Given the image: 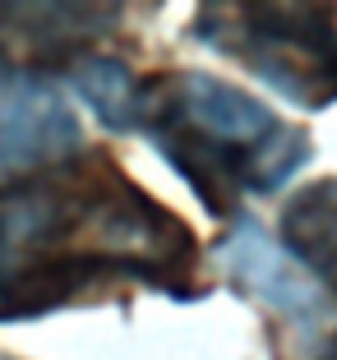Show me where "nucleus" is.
<instances>
[{
  "label": "nucleus",
  "mask_w": 337,
  "mask_h": 360,
  "mask_svg": "<svg viewBox=\"0 0 337 360\" xmlns=\"http://www.w3.org/2000/svg\"><path fill=\"white\" fill-rule=\"evenodd\" d=\"M203 296L199 236L106 148H79L0 190V323L125 291Z\"/></svg>",
  "instance_id": "1"
},
{
  "label": "nucleus",
  "mask_w": 337,
  "mask_h": 360,
  "mask_svg": "<svg viewBox=\"0 0 337 360\" xmlns=\"http://www.w3.org/2000/svg\"><path fill=\"white\" fill-rule=\"evenodd\" d=\"M134 129L167 158L208 217H241L245 194H277L305 171L314 143L300 125L208 70L139 75Z\"/></svg>",
  "instance_id": "2"
},
{
  "label": "nucleus",
  "mask_w": 337,
  "mask_h": 360,
  "mask_svg": "<svg viewBox=\"0 0 337 360\" xmlns=\"http://www.w3.org/2000/svg\"><path fill=\"white\" fill-rule=\"evenodd\" d=\"M190 37L254 75L291 106L324 111L337 102V5L231 0L199 5Z\"/></svg>",
  "instance_id": "3"
},
{
  "label": "nucleus",
  "mask_w": 337,
  "mask_h": 360,
  "mask_svg": "<svg viewBox=\"0 0 337 360\" xmlns=\"http://www.w3.org/2000/svg\"><path fill=\"white\" fill-rule=\"evenodd\" d=\"M84 148V125L61 88L28 65L0 56V190Z\"/></svg>",
  "instance_id": "4"
},
{
  "label": "nucleus",
  "mask_w": 337,
  "mask_h": 360,
  "mask_svg": "<svg viewBox=\"0 0 337 360\" xmlns=\"http://www.w3.org/2000/svg\"><path fill=\"white\" fill-rule=\"evenodd\" d=\"M217 259L227 268V282L245 291L250 300L295 319V323H314L328 314V296L310 282L300 268L286 259V250L250 217H236L227 240L217 245Z\"/></svg>",
  "instance_id": "5"
},
{
  "label": "nucleus",
  "mask_w": 337,
  "mask_h": 360,
  "mask_svg": "<svg viewBox=\"0 0 337 360\" xmlns=\"http://www.w3.org/2000/svg\"><path fill=\"white\" fill-rule=\"evenodd\" d=\"M120 5H0V56L46 75L79 51H97L106 32H116Z\"/></svg>",
  "instance_id": "6"
},
{
  "label": "nucleus",
  "mask_w": 337,
  "mask_h": 360,
  "mask_svg": "<svg viewBox=\"0 0 337 360\" xmlns=\"http://www.w3.org/2000/svg\"><path fill=\"white\" fill-rule=\"evenodd\" d=\"M277 236H282L286 259L324 296H337V176L310 180L300 194H291Z\"/></svg>",
  "instance_id": "7"
},
{
  "label": "nucleus",
  "mask_w": 337,
  "mask_h": 360,
  "mask_svg": "<svg viewBox=\"0 0 337 360\" xmlns=\"http://www.w3.org/2000/svg\"><path fill=\"white\" fill-rule=\"evenodd\" d=\"M61 79L74 88V93L88 102L97 120L116 134H134V93H139V75L125 60L102 51H79L65 65H56Z\"/></svg>",
  "instance_id": "8"
},
{
  "label": "nucleus",
  "mask_w": 337,
  "mask_h": 360,
  "mask_svg": "<svg viewBox=\"0 0 337 360\" xmlns=\"http://www.w3.org/2000/svg\"><path fill=\"white\" fill-rule=\"evenodd\" d=\"M314 360H337V333L324 342V347H319V356H314Z\"/></svg>",
  "instance_id": "9"
},
{
  "label": "nucleus",
  "mask_w": 337,
  "mask_h": 360,
  "mask_svg": "<svg viewBox=\"0 0 337 360\" xmlns=\"http://www.w3.org/2000/svg\"><path fill=\"white\" fill-rule=\"evenodd\" d=\"M0 360H19V356H10V351H0Z\"/></svg>",
  "instance_id": "10"
}]
</instances>
